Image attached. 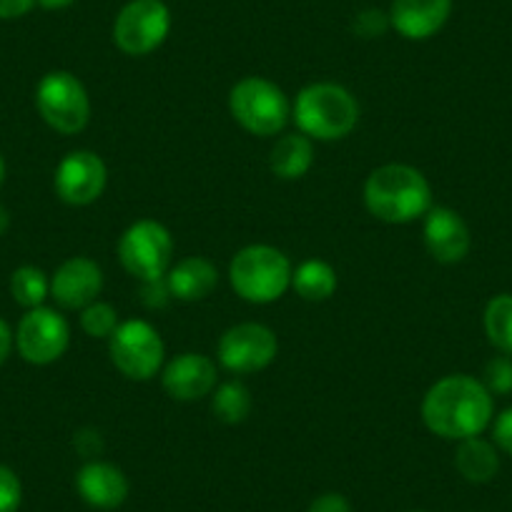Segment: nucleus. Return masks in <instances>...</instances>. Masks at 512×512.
<instances>
[{
    "label": "nucleus",
    "instance_id": "1",
    "mask_svg": "<svg viewBox=\"0 0 512 512\" xmlns=\"http://www.w3.org/2000/svg\"><path fill=\"white\" fill-rule=\"evenodd\" d=\"M492 395L470 374H447L427 390L422 400V422L442 440H467L482 435L492 420Z\"/></svg>",
    "mask_w": 512,
    "mask_h": 512
},
{
    "label": "nucleus",
    "instance_id": "28",
    "mask_svg": "<svg viewBox=\"0 0 512 512\" xmlns=\"http://www.w3.org/2000/svg\"><path fill=\"white\" fill-rule=\"evenodd\" d=\"M390 28V16L382 11H362L354 18V31L362 38H377Z\"/></svg>",
    "mask_w": 512,
    "mask_h": 512
},
{
    "label": "nucleus",
    "instance_id": "7",
    "mask_svg": "<svg viewBox=\"0 0 512 512\" xmlns=\"http://www.w3.org/2000/svg\"><path fill=\"white\" fill-rule=\"evenodd\" d=\"M36 108L43 121L63 136L81 134L91 121L86 86L68 71H51L38 81Z\"/></svg>",
    "mask_w": 512,
    "mask_h": 512
},
{
    "label": "nucleus",
    "instance_id": "20",
    "mask_svg": "<svg viewBox=\"0 0 512 512\" xmlns=\"http://www.w3.org/2000/svg\"><path fill=\"white\" fill-rule=\"evenodd\" d=\"M455 467L467 482L482 485V482H490L500 472V455H497L495 445L482 440L480 435L467 437L457 445Z\"/></svg>",
    "mask_w": 512,
    "mask_h": 512
},
{
    "label": "nucleus",
    "instance_id": "29",
    "mask_svg": "<svg viewBox=\"0 0 512 512\" xmlns=\"http://www.w3.org/2000/svg\"><path fill=\"white\" fill-rule=\"evenodd\" d=\"M492 437H495V445L500 450L512 455V407H507V410L497 415L495 425H492Z\"/></svg>",
    "mask_w": 512,
    "mask_h": 512
},
{
    "label": "nucleus",
    "instance_id": "9",
    "mask_svg": "<svg viewBox=\"0 0 512 512\" xmlns=\"http://www.w3.org/2000/svg\"><path fill=\"white\" fill-rule=\"evenodd\" d=\"M171 11L164 0H128L113 23V43L126 56H149L169 38Z\"/></svg>",
    "mask_w": 512,
    "mask_h": 512
},
{
    "label": "nucleus",
    "instance_id": "14",
    "mask_svg": "<svg viewBox=\"0 0 512 512\" xmlns=\"http://www.w3.org/2000/svg\"><path fill=\"white\" fill-rule=\"evenodd\" d=\"M166 395L176 402H196L209 397L216 387V364L206 354H176L161 372Z\"/></svg>",
    "mask_w": 512,
    "mask_h": 512
},
{
    "label": "nucleus",
    "instance_id": "15",
    "mask_svg": "<svg viewBox=\"0 0 512 512\" xmlns=\"http://www.w3.org/2000/svg\"><path fill=\"white\" fill-rule=\"evenodd\" d=\"M422 236H425V246L430 256L440 264L462 262L472 244L465 219L455 209H447V206H432L427 211Z\"/></svg>",
    "mask_w": 512,
    "mask_h": 512
},
{
    "label": "nucleus",
    "instance_id": "18",
    "mask_svg": "<svg viewBox=\"0 0 512 512\" xmlns=\"http://www.w3.org/2000/svg\"><path fill=\"white\" fill-rule=\"evenodd\" d=\"M164 279L171 299L191 304L201 302L214 292L216 284H219V269L206 256H186L181 262L171 264Z\"/></svg>",
    "mask_w": 512,
    "mask_h": 512
},
{
    "label": "nucleus",
    "instance_id": "32",
    "mask_svg": "<svg viewBox=\"0 0 512 512\" xmlns=\"http://www.w3.org/2000/svg\"><path fill=\"white\" fill-rule=\"evenodd\" d=\"M13 344H16V334H13V329L8 327L6 319H0V364L11 357Z\"/></svg>",
    "mask_w": 512,
    "mask_h": 512
},
{
    "label": "nucleus",
    "instance_id": "27",
    "mask_svg": "<svg viewBox=\"0 0 512 512\" xmlns=\"http://www.w3.org/2000/svg\"><path fill=\"white\" fill-rule=\"evenodd\" d=\"M23 500L21 477L8 465H0V512H18Z\"/></svg>",
    "mask_w": 512,
    "mask_h": 512
},
{
    "label": "nucleus",
    "instance_id": "11",
    "mask_svg": "<svg viewBox=\"0 0 512 512\" xmlns=\"http://www.w3.org/2000/svg\"><path fill=\"white\" fill-rule=\"evenodd\" d=\"M279 342L277 334L267 324L244 322L226 329L216 347L221 367L234 374H251L269 367L277 359Z\"/></svg>",
    "mask_w": 512,
    "mask_h": 512
},
{
    "label": "nucleus",
    "instance_id": "24",
    "mask_svg": "<svg viewBox=\"0 0 512 512\" xmlns=\"http://www.w3.org/2000/svg\"><path fill=\"white\" fill-rule=\"evenodd\" d=\"M11 297L26 309L43 307V302L51 297V279L38 267H18L11 274Z\"/></svg>",
    "mask_w": 512,
    "mask_h": 512
},
{
    "label": "nucleus",
    "instance_id": "16",
    "mask_svg": "<svg viewBox=\"0 0 512 512\" xmlns=\"http://www.w3.org/2000/svg\"><path fill=\"white\" fill-rule=\"evenodd\" d=\"M452 13V0H392L390 28H395L407 41L432 38L447 23Z\"/></svg>",
    "mask_w": 512,
    "mask_h": 512
},
{
    "label": "nucleus",
    "instance_id": "17",
    "mask_svg": "<svg viewBox=\"0 0 512 512\" xmlns=\"http://www.w3.org/2000/svg\"><path fill=\"white\" fill-rule=\"evenodd\" d=\"M76 490L91 507L116 510L128 497V480L121 467L103 460H88L76 475Z\"/></svg>",
    "mask_w": 512,
    "mask_h": 512
},
{
    "label": "nucleus",
    "instance_id": "26",
    "mask_svg": "<svg viewBox=\"0 0 512 512\" xmlns=\"http://www.w3.org/2000/svg\"><path fill=\"white\" fill-rule=\"evenodd\" d=\"M490 395H510L512 392V357L500 354L485 364V379H482Z\"/></svg>",
    "mask_w": 512,
    "mask_h": 512
},
{
    "label": "nucleus",
    "instance_id": "13",
    "mask_svg": "<svg viewBox=\"0 0 512 512\" xmlns=\"http://www.w3.org/2000/svg\"><path fill=\"white\" fill-rule=\"evenodd\" d=\"M103 289V272L88 256H71L51 277V297L63 309H86Z\"/></svg>",
    "mask_w": 512,
    "mask_h": 512
},
{
    "label": "nucleus",
    "instance_id": "35",
    "mask_svg": "<svg viewBox=\"0 0 512 512\" xmlns=\"http://www.w3.org/2000/svg\"><path fill=\"white\" fill-rule=\"evenodd\" d=\"M3 181H6V161L0 156V186H3Z\"/></svg>",
    "mask_w": 512,
    "mask_h": 512
},
{
    "label": "nucleus",
    "instance_id": "3",
    "mask_svg": "<svg viewBox=\"0 0 512 512\" xmlns=\"http://www.w3.org/2000/svg\"><path fill=\"white\" fill-rule=\"evenodd\" d=\"M292 118L312 141H339L357 126L359 103L339 83H312L292 103Z\"/></svg>",
    "mask_w": 512,
    "mask_h": 512
},
{
    "label": "nucleus",
    "instance_id": "12",
    "mask_svg": "<svg viewBox=\"0 0 512 512\" xmlns=\"http://www.w3.org/2000/svg\"><path fill=\"white\" fill-rule=\"evenodd\" d=\"M108 169L93 151H71L61 159L53 174L56 196L68 206H88L101 199L106 189Z\"/></svg>",
    "mask_w": 512,
    "mask_h": 512
},
{
    "label": "nucleus",
    "instance_id": "23",
    "mask_svg": "<svg viewBox=\"0 0 512 512\" xmlns=\"http://www.w3.org/2000/svg\"><path fill=\"white\" fill-rule=\"evenodd\" d=\"M485 334L495 349L512 354V294H497L485 307Z\"/></svg>",
    "mask_w": 512,
    "mask_h": 512
},
{
    "label": "nucleus",
    "instance_id": "34",
    "mask_svg": "<svg viewBox=\"0 0 512 512\" xmlns=\"http://www.w3.org/2000/svg\"><path fill=\"white\" fill-rule=\"evenodd\" d=\"M8 226H11V214H8L6 206H0V236L6 234Z\"/></svg>",
    "mask_w": 512,
    "mask_h": 512
},
{
    "label": "nucleus",
    "instance_id": "22",
    "mask_svg": "<svg viewBox=\"0 0 512 512\" xmlns=\"http://www.w3.org/2000/svg\"><path fill=\"white\" fill-rule=\"evenodd\" d=\"M251 407H254L251 392L246 390V384L239 382V379L219 384L211 392V412L224 425H241L251 415Z\"/></svg>",
    "mask_w": 512,
    "mask_h": 512
},
{
    "label": "nucleus",
    "instance_id": "8",
    "mask_svg": "<svg viewBox=\"0 0 512 512\" xmlns=\"http://www.w3.org/2000/svg\"><path fill=\"white\" fill-rule=\"evenodd\" d=\"M108 354L111 362L123 377L134 382H146L156 377L164 367V339L154 324L144 319H128L116 327V332L108 337Z\"/></svg>",
    "mask_w": 512,
    "mask_h": 512
},
{
    "label": "nucleus",
    "instance_id": "4",
    "mask_svg": "<svg viewBox=\"0 0 512 512\" xmlns=\"http://www.w3.org/2000/svg\"><path fill=\"white\" fill-rule=\"evenodd\" d=\"M292 262L269 244H251L236 251L229 264L231 289L249 304H272L292 287Z\"/></svg>",
    "mask_w": 512,
    "mask_h": 512
},
{
    "label": "nucleus",
    "instance_id": "10",
    "mask_svg": "<svg viewBox=\"0 0 512 512\" xmlns=\"http://www.w3.org/2000/svg\"><path fill=\"white\" fill-rule=\"evenodd\" d=\"M71 344V327L66 317L51 307L28 309L18 322L16 349L28 364L46 367L58 362Z\"/></svg>",
    "mask_w": 512,
    "mask_h": 512
},
{
    "label": "nucleus",
    "instance_id": "2",
    "mask_svg": "<svg viewBox=\"0 0 512 512\" xmlns=\"http://www.w3.org/2000/svg\"><path fill=\"white\" fill-rule=\"evenodd\" d=\"M364 206L384 224H410L432 209V186L410 164H384L364 181Z\"/></svg>",
    "mask_w": 512,
    "mask_h": 512
},
{
    "label": "nucleus",
    "instance_id": "5",
    "mask_svg": "<svg viewBox=\"0 0 512 512\" xmlns=\"http://www.w3.org/2000/svg\"><path fill=\"white\" fill-rule=\"evenodd\" d=\"M229 111L249 134L277 136L292 118V103L269 78L246 76L229 91Z\"/></svg>",
    "mask_w": 512,
    "mask_h": 512
},
{
    "label": "nucleus",
    "instance_id": "33",
    "mask_svg": "<svg viewBox=\"0 0 512 512\" xmlns=\"http://www.w3.org/2000/svg\"><path fill=\"white\" fill-rule=\"evenodd\" d=\"M76 0H38V6L46 8V11H63V8L73 6Z\"/></svg>",
    "mask_w": 512,
    "mask_h": 512
},
{
    "label": "nucleus",
    "instance_id": "30",
    "mask_svg": "<svg viewBox=\"0 0 512 512\" xmlns=\"http://www.w3.org/2000/svg\"><path fill=\"white\" fill-rule=\"evenodd\" d=\"M309 512H352V505L339 492H324V495L314 497Z\"/></svg>",
    "mask_w": 512,
    "mask_h": 512
},
{
    "label": "nucleus",
    "instance_id": "19",
    "mask_svg": "<svg viewBox=\"0 0 512 512\" xmlns=\"http://www.w3.org/2000/svg\"><path fill=\"white\" fill-rule=\"evenodd\" d=\"M314 164V144L304 134H287L274 144L269 154V169L277 179L297 181L309 174Z\"/></svg>",
    "mask_w": 512,
    "mask_h": 512
},
{
    "label": "nucleus",
    "instance_id": "31",
    "mask_svg": "<svg viewBox=\"0 0 512 512\" xmlns=\"http://www.w3.org/2000/svg\"><path fill=\"white\" fill-rule=\"evenodd\" d=\"M38 0H0V21H13L21 18L36 6Z\"/></svg>",
    "mask_w": 512,
    "mask_h": 512
},
{
    "label": "nucleus",
    "instance_id": "6",
    "mask_svg": "<svg viewBox=\"0 0 512 512\" xmlns=\"http://www.w3.org/2000/svg\"><path fill=\"white\" fill-rule=\"evenodd\" d=\"M121 267L139 282L164 279L174 262V239L164 224L154 219L134 221L118 239Z\"/></svg>",
    "mask_w": 512,
    "mask_h": 512
},
{
    "label": "nucleus",
    "instance_id": "21",
    "mask_svg": "<svg viewBox=\"0 0 512 512\" xmlns=\"http://www.w3.org/2000/svg\"><path fill=\"white\" fill-rule=\"evenodd\" d=\"M292 289L304 302H327L337 292V272L322 259H307L292 272Z\"/></svg>",
    "mask_w": 512,
    "mask_h": 512
},
{
    "label": "nucleus",
    "instance_id": "25",
    "mask_svg": "<svg viewBox=\"0 0 512 512\" xmlns=\"http://www.w3.org/2000/svg\"><path fill=\"white\" fill-rule=\"evenodd\" d=\"M118 312L108 302H93L81 309V329L93 339H108L118 327Z\"/></svg>",
    "mask_w": 512,
    "mask_h": 512
}]
</instances>
